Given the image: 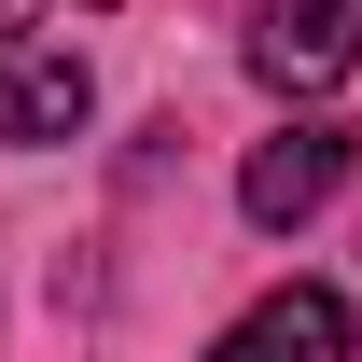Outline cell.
<instances>
[{"mask_svg":"<svg viewBox=\"0 0 362 362\" xmlns=\"http://www.w3.org/2000/svg\"><path fill=\"white\" fill-rule=\"evenodd\" d=\"M349 195V126H320V112H293L279 139H251V168H237V209L251 223H307V209H334Z\"/></svg>","mask_w":362,"mask_h":362,"instance_id":"6da1fadb","label":"cell"},{"mask_svg":"<svg viewBox=\"0 0 362 362\" xmlns=\"http://www.w3.org/2000/svg\"><path fill=\"white\" fill-rule=\"evenodd\" d=\"M84 112H98V70L70 42H0V139L14 153H56V139H84Z\"/></svg>","mask_w":362,"mask_h":362,"instance_id":"7a4b0ae2","label":"cell"},{"mask_svg":"<svg viewBox=\"0 0 362 362\" xmlns=\"http://www.w3.org/2000/svg\"><path fill=\"white\" fill-rule=\"evenodd\" d=\"M251 70H265L279 98H320L362 70V0H265L251 14Z\"/></svg>","mask_w":362,"mask_h":362,"instance_id":"3957f363","label":"cell"},{"mask_svg":"<svg viewBox=\"0 0 362 362\" xmlns=\"http://www.w3.org/2000/svg\"><path fill=\"white\" fill-rule=\"evenodd\" d=\"M209 362H349V293H334V279H293L265 307H237L223 334H209Z\"/></svg>","mask_w":362,"mask_h":362,"instance_id":"277c9868","label":"cell"},{"mask_svg":"<svg viewBox=\"0 0 362 362\" xmlns=\"http://www.w3.org/2000/svg\"><path fill=\"white\" fill-rule=\"evenodd\" d=\"M28 14H42V0H0V42H28Z\"/></svg>","mask_w":362,"mask_h":362,"instance_id":"5b68a950","label":"cell"}]
</instances>
